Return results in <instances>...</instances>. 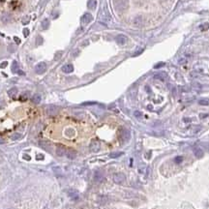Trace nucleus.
I'll return each mask as SVG.
<instances>
[{
    "label": "nucleus",
    "instance_id": "nucleus-1",
    "mask_svg": "<svg viewBox=\"0 0 209 209\" xmlns=\"http://www.w3.org/2000/svg\"><path fill=\"white\" fill-rule=\"evenodd\" d=\"M113 6L115 10L121 12L128 8L129 3H128V0H113Z\"/></svg>",
    "mask_w": 209,
    "mask_h": 209
},
{
    "label": "nucleus",
    "instance_id": "nucleus-2",
    "mask_svg": "<svg viewBox=\"0 0 209 209\" xmlns=\"http://www.w3.org/2000/svg\"><path fill=\"white\" fill-rule=\"evenodd\" d=\"M112 180L115 184H123L126 180V176L124 173L122 172H117V173H114L113 176H112Z\"/></svg>",
    "mask_w": 209,
    "mask_h": 209
},
{
    "label": "nucleus",
    "instance_id": "nucleus-3",
    "mask_svg": "<svg viewBox=\"0 0 209 209\" xmlns=\"http://www.w3.org/2000/svg\"><path fill=\"white\" fill-rule=\"evenodd\" d=\"M45 111H46V113H47L48 115H50V116H54V115H56V114L59 112V108H58L57 106H55V105H48V106L46 107Z\"/></svg>",
    "mask_w": 209,
    "mask_h": 209
},
{
    "label": "nucleus",
    "instance_id": "nucleus-4",
    "mask_svg": "<svg viewBox=\"0 0 209 209\" xmlns=\"http://www.w3.org/2000/svg\"><path fill=\"white\" fill-rule=\"evenodd\" d=\"M47 70V64L45 62H40L35 66V72L39 75H42L46 72Z\"/></svg>",
    "mask_w": 209,
    "mask_h": 209
},
{
    "label": "nucleus",
    "instance_id": "nucleus-5",
    "mask_svg": "<svg viewBox=\"0 0 209 209\" xmlns=\"http://www.w3.org/2000/svg\"><path fill=\"white\" fill-rule=\"evenodd\" d=\"M89 148H90V151H91V152L97 153V152L100 150V148H101V144H100V142H99L98 140L94 139V140L91 141V143H90V145H89Z\"/></svg>",
    "mask_w": 209,
    "mask_h": 209
},
{
    "label": "nucleus",
    "instance_id": "nucleus-6",
    "mask_svg": "<svg viewBox=\"0 0 209 209\" xmlns=\"http://www.w3.org/2000/svg\"><path fill=\"white\" fill-rule=\"evenodd\" d=\"M119 136L121 138V140L123 141H127L129 140L131 137V134L130 132L127 130V129H121L119 131Z\"/></svg>",
    "mask_w": 209,
    "mask_h": 209
},
{
    "label": "nucleus",
    "instance_id": "nucleus-7",
    "mask_svg": "<svg viewBox=\"0 0 209 209\" xmlns=\"http://www.w3.org/2000/svg\"><path fill=\"white\" fill-rule=\"evenodd\" d=\"M39 145L41 148H43L44 150L48 151V152H51L52 151V143L48 140H40L39 141Z\"/></svg>",
    "mask_w": 209,
    "mask_h": 209
},
{
    "label": "nucleus",
    "instance_id": "nucleus-8",
    "mask_svg": "<svg viewBox=\"0 0 209 209\" xmlns=\"http://www.w3.org/2000/svg\"><path fill=\"white\" fill-rule=\"evenodd\" d=\"M92 20H93V17H92V15L89 14V13H85V14L81 17V22H82L83 24H88L90 21H92Z\"/></svg>",
    "mask_w": 209,
    "mask_h": 209
},
{
    "label": "nucleus",
    "instance_id": "nucleus-9",
    "mask_svg": "<svg viewBox=\"0 0 209 209\" xmlns=\"http://www.w3.org/2000/svg\"><path fill=\"white\" fill-rule=\"evenodd\" d=\"M66 150H67V148H66L65 146H63V145H57V146H56L55 152H56V155H57V156L62 157L66 154Z\"/></svg>",
    "mask_w": 209,
    "mask_h": 209
},
{
    "label": "nucleus",
    "instance_id": "nucleus-10",
    "mask_svg": "<svg viewBox=\"0 0 209 209\" xmlns=\"http://www.w3.org/2000/svg\"><path fill=\"white\" fill-rule=\"evenodd\" d=\"M68 159H70V160H74V159H76V157H77V152L74 150V149H72V148H69V149H67L66 150V154H65Z\"/></svg>",
    "mask_w": 209,
    "mask_h": 209
},
{
    "label": "nucleus",
    "instance_id": "nucleus-11",
    "mask_svg": "<svg viewBox=\"0 0 209 209\" xmlns=\"http://www.w3.org/2000/svg\"><path fill=\"white\" fill-rule=\"evenodd\" d=\"M115 41H116V43H117L118 45H124V44L126 43L127 39H126V36H125V35L120 34V35H118V36L115 38Z\"/></svg>",
    "mask_w": 209,
    "mask_h": 209
},
{
    "label": "nucleus",
    "instance_id": "nucleus-12",
    "mask_svg": "<svg viewBox=\"0 0 209 209\" xmlns=\"http://www.w3.org/2000/svg\"><path fill=\"white\" fill-rule=\"evenodd\" d=\"M62 71L64 73H66V74H70V73H72L74 71V67H73L72 64H66V65H64L62 67Z\"/></svg>",
    "mask_w": 209,
    "mask_h": 209
},
{
    "label": "nucleus",
    "instance_id": "nucleus-13",
    "mask_svg": "<svg viewBox=\"0 0 209 209\" xmlns=\"http://www.w3.org/2000/svg\"><path fill=\"white\" fill-rule=\"evenodd\" d=\"M103 179H104L103 173L101 171H95V173H94V180L96 182H101Z\"/></svg>",
    "mask_w": 209,
    "mask_h": 209
},
{
    "label": "nucleus",
    "instance_id": "nucleus-14",
    "mask_svg": "<svg viewBox=\"0 0 209 209\" xmlns=\"http://www.w3.org/2000/svg\"><path fill=\"white\" fill-rule=\"evenodd\" d=\"M68 195H69V197H70L72 199H74V200H76V199H78V193L76 190H70V191L68 192Z\"/></svg>",
    "mask_w": 209,
    "mask_h": 209
},
{
    "label": "nucleus",
    "instance_id": "nucleus-15",
    "mask_svg": "<svg viewBox=\"0 0 209 209\" xmlns=\"http://www.w3.org/2000/svg\"><path fill=\"white\" fill-rule=\"evenodd\" d=\"M194 154H195V156H197L198 158H201V157L203 156V151L200 148L196 147V148H194Z\"/></svg>",
    "mask_w": 209,
    "mask_h": 209
},
{
    "label": "nucleus",
    "instance_id": "nucleus-16",
    "mask_svg": "<svg viewBox=\"0 0 209 209\" xmlns=\"http://www.w3.org/2000/svg\"><path fill=\"white\" fill-rule=\"evenodd\" d=\"M8 94H9V96H10V97H12V98L16 97V96H17V94H18V88H16V87L11 88V89L8 91Z\"/></svg>",
    "mask_w": 209,
    "mask_h": 209
},
{
    "label": "nucleus",
    "instance_id": "nucleus-17",
    "mask_svg": "<svg viewBox=\"0 0 209 209\" xmlns=\"http://www.w3.org/2000/svg\"><path fill=\"white\" fill-rule=\"evenodd\" d=\"M96 6H97L96 0H88V2H87V7H88L89 9L93 10V9L96 8Z\"/></svg>",
    "mask_w": 209,
    "mask_h": 209
},
{
    "label": "nucleus",
    "instance_id": "nucleus-18",
    "mask_svg": "<svg viewBox=\"0 0 209 209\" xmlns=\"http://www.w3.org/2000/svg\"><path fill=\"white\" fill-rule=\"evenodd\" d=\"M31 101L34 103V104H39L41 102V96L40 94H35L33 95V97L31 98Z\"/></svg>",
    "mask_w": 209,
    "mask_h": 209
},
{
    "label": "nucleus",
    "instance_id": "nucleus-19",
    "mask_svg": "<svg viewBox=\"0 0 209 209\" xmlns=\"http://www.w3.org/2000/svg\"><path fill=\"white\" fill-rule=\"evenodd\" d=\"M166 78H167V75H166V74H164V73H161V74H157V75H155V78L161 79V80H164Z\"/></svg>",
    "mask_w": 209,
    "mask_h": 209
},
{
    "label": "nucleus",
    "instance_id": "nucleus-20",
    "mask_svg": "<svg viewBox=\"0 0 209 209\" xmlns=\"http://www.w3.org/2000/svg\"><path fill=\"white\" fill-rule=\"evenodd\" d=\"M123 155V152H113V153H110L109 154V157L110 158H117V157Z\"/></svg>",
    "mask_w": 209,
    "mask_h": 209
},
{
    "label": "nucleus",
    "instance_id": "nucleus-21",
    "mask_svg": "<svg viewBox=\"0 0 209 209\" xmlns=\"http://www.w3.org/2000/svg\"><path fill=\"white\" fill-rule=\"evenodd\" d=\"M21 135L19 134V133H15V134L12 135V136H11V138H12L13 140H17V139H19V138H21Z\"/></svg>",
    "mask_w": 209,
    "mask_h": 209
},
{
    "label": "nucleus",
    "instance_id": "nucleus-22",
    "mask_svg": "<svg viewBox=\"0 0 209 209\" xmlns=\"http://www.w3.org/2000/svg\"><path fill=\"white\" fill-rule=\"evenodd\" d=\"M12 70H13V72H15V73H18V71H19V67H18V63H17V61H14Z\"/></svg>",
    "mask_w": 209,
    "mask_h": 209
},
{
    "label": "nucleus",
    "instance_id": "nucleus-23",
    "mask_svg": "<svg viewBox=\"0 0 209 209\" xmlns=\"http://www.w3.org/2000/svg\"><path fill=\"white\" fill-rule=\"evenodd\" d=\"M42 26H43L45 29H47V28L49 27V21H48L47 19L43 21V22H42Z\"/></svg>",
    "mask_w": 209,
    "mask_h": 209
},
{
    "label": "nucleus",
    "instance_id": "nucleus-24",
    "mask_svg": "<svg viewBox=\"0 0 209 209\" xmlns=\"http://www.w3.org/2000/svg\"><path fill=\"white\" fill-rule=\"evenodd\" d=\"M28 92H25V93H23L21 96V100H22V101H25L26 99L28 98Z\"/></svg>",
    "mask_w": 209,
    "mask_h": 209
},
{
    "label": "nucleus",
    "instance_id": "nucleus-25",
    "mask_svg": "<svg viewBox=\"0 0 209 209\" xmlns=\"http://www.w3.org/2000/svg\"><path fill=\"white\" fill-rule=\"evenodd\" d=\"M183 161V158L182 157H176L175 159H174V162L176 163V164H180L181 162Z\"/></svg>",
    "mask_w": 209,
    "mask_h": 209
},
{
    "label": "nucleus",
    "instance_id": "nucleus-26",
    "mask_svg": "<svg viewBox=\"0 0 209 209\" xmlns=\"http://www.w3.org/2000/svg\"><path fill=\"white\" fill-rule=\"evenodd\" d=\"M42 42H43V39H42V37H41V36H39V37H38V40H36V43H37V45H40V44H42Z\"/></svg>",
    "mask_w": 209,
    "mask_h": 209
},
{
    "label": "nucleus",
    "instance_id": "nucleus-27",
    "mask_svg": "<svg viewBox=\"0 0 209 209\" xmlns=\"http://www.w3.org/2000/svg\"><path fill=\"white\" fill-rule=\"evenodd\" d=\"M199 104H208L209 102L207 101V100H200V101H199Z\"/></svg>",
    "mask_w": 209,
    "mask_h": 209
},
{
    "label": "nucleus",
    "instance_id": "nucleus-28",
    "mask_svg": "<svg viewBox=\"0 0 209 209\" xmlns=\"http://www.w3.org/2000/svg\"><path fill=\"white\" fill-rule=\"evenodd\" d=\"M23 34H24V36H28V34H29V29L25 28V29L23 30Z\"/></svg>",
    "mask_w": 209,
    "mask_h": 209
},
{
    "label": "nucleus",
    "instance_id": "nucleus-29",
    "mask_svg": "<svg viewBox=\"0 0 209 209\" xmlns=\"http://www.w3.org/2000/svg\"><path fill=\"white\" fill-rule=\"evenodd\" d=\"M7 61H5V62H2L1 64H0V68H3V67H6L7 66Z\"/></svg>",
    "mask_w": 209,
    "mask_h": 209
},
{
    "label": "nucleus",
    "instance_id": "nucleus-30",
    "mask_svg": "<svg viewBox=\"0 0 209 209\" xmlns=\"http://www.w3.org/2000/svg\"><path fill=\"white\" fill-rule=\"evenodd\" d=\"M140 115H141V113H140L139 111H135V116H136V117H139Z\"/></svg>",
    "mask_w": 209,
    "mask_h": 209
},
{
    "label": "nucleus",
    "instance_id": "nucleus-31",
    "mask_svg": "<svg viewBox=\"0 0 209 209\" xmlns=\"http://www.w3.org/2000/svg\"><path fill=\"white\" fill-rule=\"evenodd\" d=\"M36 159H37V160H43V159H44V157H43L42 154H39L38 156L36 157Z\"/></svg>",
    "mask_w": 209,
    "mask_h": 209
},
{
    "label": "nucleus",
    "instance_id": "nucleus-32",
    "mask_svg": "<svg viewBox=\"0 0 209 209\" xmlns=\"http://www.w3.org/2000/svg\"><path fill=\"white\" fill-rule=\"evenodd\" d=\"M209 27V23H206V24H204V25L201 26V28H205V29H203V30H206V28Z\"/></svg>",
    "mask_w": 209,
    "mask_h": 209
},
{
    "label": "nucleus",
    "instance_id": "nucleus-33",
    "mask_svg": "<svg viewBox=\"0 0 209 209\" xmlns=\"http://www.w3.org/2000/svg\"><path fill=\"white\" fill-rule=\"evenodd\" d=\"M15 40H16V42H17L18 44H19V43L21 42V41H20V39H19V38H17V37H15Z\"/></svg>",
    "mask_w": 209,
    "mask_h": 209
},
{
    "label": "nucleus",
    "instance_id": "nucleus-34",
    "mask_svg": "<svg viewBox=\"0 0 209 209\" xmlns=\"http://www.w3.org/2000/svg\"><path fill=\"white\" fill-rule=\"evenodd\" d=\"M18 73H19L20 75H24V73H23L22 71H21V70H19V71H18Z\"/></svg>",
    "mask_w": 209,
    "mask_h": 209
},
{
    "label": "nucleus",
    "instance_id": "nucleus-35",
    "mask_svg": "<svg viewBox=\"0 0 209 209\" xmlns=\"http://www.w3.org/2000/svg\"><path fill=\"white\" fill-rule=\"evenodd\" d=\"M9 209H14V208H9Z\"/></svg>",
    "mask_w": 209,
    "mask_h": 209
}]
</instances>
